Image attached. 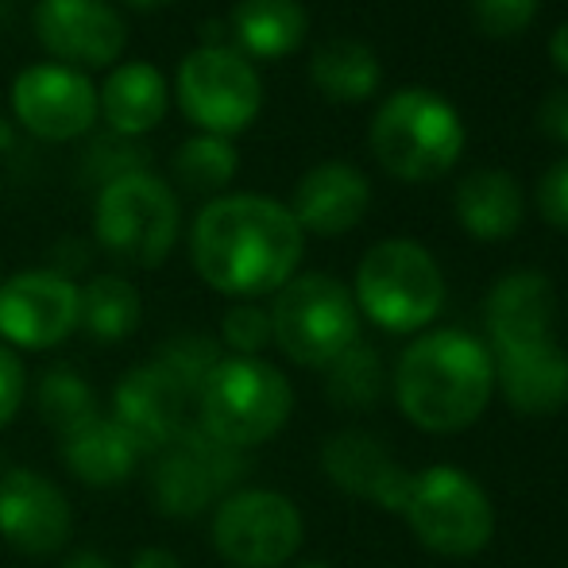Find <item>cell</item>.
Instances as JSON below:
<instances>
[{
	"instance_id": "34",
	"label": "cell",
	"mask_w": 568,
	"mask_h": 568,
	"mask_svg": "<svg viewBox=\"0 0 568 568\" xmlns=\"http://www.w3.org/2000/svg\"><path fill=\"white\" fill-rule=\"evenodd\" d=\"M23 398H28V372H23V359L16 356L8 344H0V429L20 414Z\"/></svg>"
},
{
	"instance_id": "20",
	"label": "cell",
	"mask_w": 568,
	"mask_h": 568,
	"mask_svg": "<svg viewBox=\"0 0 568 568\" xmlns=\"http://www.w3.org/2000/svg\"><path fill=\"white\" fill-rule=\"evenodd\" d=\"M495 390L523 418H554L568 406V352L557 341L491 352Z\"/></svg>"
},
{
	"instance_id": "36",
	"label": "cell",
	"mask_w": 568,
	"mask_h": 568,
	"mask_svg": "<svg viewBox=\"0 0 568 568\" xmlns=\"http://www.w3.org/2000/svg\"><path fill=\"white\" fill-rule=\"evenodd\" d=\"M128 568H182V561H179V554H171L166 546H143Z\"/></svg>"
},
{
	"instance_id": "3",
	"label": "cell",
	"mask_w": 568,
	"mask_h": 568,
	"mask_svg": "<svg viewBox=\"0 0 568 568\" xmlns=\"http://www.w3.org/2000/svg\"><path fill=\"white\" fill-rule=\"evenodd\" d=\"M197 429L229 449L271 442L294 414V387L263 356H225L197 390Z\"/></svg>"
},
{
	"instance_id": "18",
	"label": "cell",
	"mask_w": 568,
	"mask_h": 568,
	"mask_svg": "<svg viewBox=\"0 0 568 568\" xmlns=\"http://www.w3.org/2000/svg\"><path fill=\"white\" fill-rule=\"evenodd\" d=\"M554 322H557L554 283H549V275H541L534 267L507 271L484 302V325H487L491 352L554 341Z\"/></svg>"
},
{
	"instance_id": "11",
	"label": "cell",
	"mask_w": 568,
	"mask_h": 568,
	"mask_svg": "<svg viewBox=\"0 0 568 568\" xmlns=\"http://www.w3.org/2000/svg\"><path fill=\"white\" fill-rule=\"evenodd\" d=\"M182 113L202 132L229 135L244 132L263 105V85L255 67L232 47H197L182 59L174 78Z\"/></svg>"
},
{
	"instance_id": "31",
	"label": "cell",
	"mask_w": 568,
	"mask_h": 568,
	"mask_svg": "<svg viewBox=\"0 0 568 568\" xmlns=\"http://www.w3.org/2000/svg\"><path fill=\"white\" fill-rule=\"evenodd\" d=\"M221 341L232 356H260L271 344V314L255 302H236L221 317Z\"/></svg>"
},
{
	"instance_id": "37",
	"label": "cell",
	"mask_w": 568,
	"mask_h": 568,
	"mask_svg": "<svg viewBox=\"0 0 568 568\" xmlns=\"http://www.w3.org/2000/svg\"><path fill=\"white\" fill-rule=\"evenodd\" d=\"M549 54H554V67L561 70V74H568V20L554 31V39H549Z\"/></svg>"
},
{
	"instance_id": "39",
	"label": "cell",
	"mask_w": 568,
	"mask_h": 568,
	"mask_svg": "<svg viewBox=\"0 0 568 568\" xmlns=\"http://www.w3.org/2000/svg\"><path fill=\"white\" fill-rule=\"evenodd\" d=\"M124 4H132V8H163V4H171V0H124Z\"/></svg>"
},
{
	"instance_id": "32",
	"label": "cell",
	"mask_w": 568,
	"mask_h": 568,
	"mask_svg": "<svg viewBox=\"0 0 568 568\" xmlns=\"http://www.w3.org/2000/svg\"><path fill=\"white\" fill-rule=\"evenodd\" d=\"M538 4L541 0H468L476 28L495 39L523 36L538 16Z\"/></svg>"
},
{
	"instance_id": "35",
	"label": "cell",
	"mask_w": 568,
	"mask_h": 568,
	"mask_svg": "<svg viewBox=\"0 0 568 568\" xmlns=\"http://www.w3.org/2000/svg\"><path fill=\"white\" fill-rule=\"evenodd\" d=\"M538 128L557 143H568V85H557L541 98L538 105Z\"/></svg>"
},
{
	"instance_id": "25",
	"label": "cell",
	"mask_w": 568,
	"mask_h": 568,
	"mask_svg": "<svg viewBox=\"0 0 568 568\" xmlns=\"http://www.w3.org/2000/svg\"><path fill=\"white\" fill-rule=\"evenodd\" d=\"M310 82L333 101H367L383 82L379 54L359 39H325L310 59Z\"/></svg>"
},
{
	"instance_id": "24",
	"label": "cell",
	"mask_w": 568,
	"mask_h": 568,
	"mask_svg": "<svg viewBox=\"0 0 568 568\" xmlns=\"http://www.w3.org/2000/svg\"><path fill=\"white\" fill-rule=\"evenodd\" d=\"M232 36L240 54L252 59H286L302 47L310 31V16L302 0H240L232 8Z\"/></svg>"
},
{
	"instance_id": "15",
	"label": "cell",
	"mask_w": 568,
	"mask_h": 568,
	"mask_svg": "<svg viewBox=\"0 0 568 568\" xmlns=\"http://www.w3.org/2000/svg\"><path fill=\"white\" fill-rule=\"evenodd\" d=\"M36 36L62 67H113L128 47V23L109 0H39Z\"/></svg>"
},
{
	"instance_id": "6",
	"label": "cell",
	"mask_w": 568,
	"mask_h": 568,
	"mask_svg": "<svg viewBox=\"0 0 568 568\" xmlns=\"http://www.w3.org/2000/svg\"><path fill=\"white\" fill-rule=\"evenodd\" d=\"M403 518L414 541L437 557L468 561L495 538V503L471 471L456 464H434L414 471L403 503Z\"/></svg>"
},
{
	"instance_id": "41",
	"label": "cell",
	"mask_w": 568,
	"mask_h": 568,
	"mask_svg": "<svg viewBox=\"0 0 568 568\" xmlns=\"http://www.w3.org/2000/svg\"><path fill=\"white\" fill-rule=\"evenodd\" d=\"M8 143H12V132H8V128L0 124V148H8Z\"/></svg>"
},
{
	"instance_id": "16",
	"label": "cell",
	"mask_w": 568,
	"mask_h": 568,
	"mask_svg": "<svg viewBox=\"0 0 568 568\" xmlns=\"http://www.w3.org/2000/svg\"><path fill=\"white\" fill-rule=\"evenodd\" d=\"M186 390L155 359H148V364L132 367L116 379L109 418L140 445L143 456H155L166 445H174V437L186 429Z\"/></svg>"
},
{
	"instance_id": "38",
	"label": "cell",
	"mask_w": 568,
	"mask_h": 568,
	"mask_svg": "<svg viewBox=\"0 0 568 568\" xmlns=\"http://www.w3.org/2000/svg\"><path fill=\"white\" fill-rule=\"evenodd\" d=\"M62 568H116V565L109 561L105 554H93V549H82V554H70L67 561H62Z\"/></svg>"
},
{
	"instance_id": "23",
	"label": "cell",
	"mask_w": 568,
	"mask_h": 568,
	"mask_svg": "<svg viewBox=\"0 0 568 568\" xmlns=\"http://www.w3.org/2000/svg\"><path fill=\"white\" fill-rule=\"evenodd\" d=\"M98 109L105 124L124 140L151 132L166 116V78L151 62H124L105 78Z\"/></svg>"
},
{
	"instance_id": "14",
	"label": "cell",
	"mask_w": 568,
	"mask_h": 568,
	"mask_svg": "<svg viewBox=\"0 0 568 568\" xmlns=\"http://www.w3.org/2000/svg\"><path fill=\"white\" fill-rule=\"evenodd\" d=\"M74 534V510L54 479L31 468L0 471V538L28 557H54Z\"/></svg>"
},
{
	"instance_id": "10",
	"label": "cell",
	"mask_w": 568,
	"mask_h": 568,
	"mask_svg": "<svg viewBox=\"0 0 568 568\" xmlns=\"http://www.w3.org/2000/svg\"><path fill=\"white\" fill-rule=\"evenodd\" d=\"M244 476V456L240 449L213 442L197 429V422H186L174 445L151 456L148 468V495L151 507L166 518H197L213 507L221 491H232V484Z\"/></svg>"
},
{
	"instance_id": "2",
	"label": "cell",
	"mask_w": 568,
	"mask_h": 568,
	"mask_svg": "<svg viewBox=\"0 0 568 568\" xmlns=\"http://www.w3.org/2000/svg\"><path fill=\"white\" fill-rule=\"evenodd\" d=\"M495 395V359L464 329H429L395 364V403L422 434H460L484 418Z\"/></svg>"
},
{
	"instance_id": "30",
	"label": "cell",
	"mask_w": 568,
	"mask_h": 568,
	"mask_svg": "<svg viewBox=\"0 0 568 568\" xmlns=\"http://www.w3.org/2000/svg\"><path fill=\"white\" fill-rule=\"evenodd\" d=\"M36 403H39V414H43V418L51 422L59 434L74 426V422L98 414L93 387L78 372H70V367H51V372L39 379Z\"/></svg>"
},
{
	"instance_id": "17",
	"label": "cell",
	"mask_w": 568,
	"mask_h": 568,
	"mask_svg": "<svg viewBox=\"0 0 568 568\" xmlns=\"http://www.w3.org/2000/svg\"><path fill=\"white\" fill-rule=\"evenodd\" d=\"M322 468L344 495L372 503L379 510H390V515H403L414 471H406L398 464V456L375 434H367V429L333 434L322 445Z\"/></svg>"
},
{
	"instance_id": "8",
	"label": "cell",
	"mask_w": 568,
	"mask_h": 568,
	"mask_svg": "<svg viewBox=\"0 0 568 568\" xmlns=\"http://www.w3.org/2000/svg\"><path fill=\"white\" fill-rule=\"evenodd\" d=\"M182 210L174 190L151 171L105 182L93 210L98 244L128 267H159L179 244Z\"/></svg>"
},
{
	"instance_id": "4",
	"label": "cell",
	"mask_w": 568,
	"mask_h": 568,
	"mask_svg": "<svg viewBox=\"0 0 568 568\" xmlns=\"http://www.w3.org/2000/svg\"><path fill=\"white\" fill-rule=\"evenodd\" d=\"M372 151L398 182H434L460 159L464 120L449 98L426 85H406L372 116Z\"/></svg>"
},
{
	"instance_id": "19",
	"label": "cell",
	"mask_w": 568,
	"mask_h": 568,
	"mask_svg": "<svg viewBox=\"0 0 568 568\" xmlns=\"http://www.w3.org/2000/svg\"><path fill=\"white\" fill-rule=\"evenodd\" d=\"M372 205V182L359 166L329 159V163L310 166L294 186V197L286 210L294 213L302 232L314 236H344L364 221Z\"/></svg>"
},
{
	"instance_id": "5",
	"label": "cell",
	"mask_w": 568,
	"mask_h": 568,
	"mask_svg": "<svg viewBox=\"0 0 568 568\" xmlns=\"http://www.w3.org/2000/svg\"><path fill=\"white\" fill-rule=\"evenodd\" d=\"M352 298L379 329L422 333L445 306V275L418 240H379L359 260Z\"/></svg>"
},
{
	"instance_id": "1",
	"label": "cell",
	"mask_w": 568,
	"mask_h": 568,
	"mask_svg": "<svg viewBox=\"0 0 568 568\" xmlns=\"http://www.w3.org/2000/svg\"><path fill=\"white\" fill-rule=\"evenodd\" d=\"M306 232L283 202L263 194L213 197L194 217L190 260L205 286L252 302L298 275Z\"/></svg>"
},
{
	"instance_id": "28",
	"label": "cell",
	"mask_w": 568,
	"mask_h": 568,
	"mask_svg": "<svg viewBox=\"0 0 568 568\" xmlns=\"http://www.w3.org/2000/svg\"><path fill=\"white\" fill-rule=\"evenodd\" d=\"M174 179L194 194H217L236 179L240 155L225 135H194L174 151Z\"/></svg>"
},
{
	"instance_id": "33",
	"label": "cell",
	"mask_w": 568,
	"mask_h": 568,
	"mask_svg": "<svg viewBox=\"0 0 568 568\" xmlns=\"http://www.w3.org/2000/svg\"><path fill=\"white\" fill-rule=\"evenodd\" d=\"M534 202H538V213L549 221V225L568 232V155L557 159L549 171H541L538 190H534Z\"/></svg>"
},
{
	"instance_id": "27",
	"label": "cell",
	"mask_w": 568,
	"mask_h": 568,
	"mask_svg": "<svg viewBox=\"0 0 568 568\" xmlns=\"http://www.w3.org/2000/svg\"><path fill=\"white\" fill-rule=\"evenodd\" d=\"M387 390V372H383V356L375 344L356 341L325 367V398L337 410H372Z\"/></svg>"
},
{
	"instance_id": "26",
	"label": "cell",
	"mask_w": 568,
	"mask_h": 568,
	"mask_svg": "<svg viewBox=\"0 0 568 568\" xmlns=\"http://www.w3.org/2000/svg\"><path fill=\"white\" fill-rule=\"evenodd\" d=\"M143 302L124 275H93L78 286V329L98 341H124L140 329Z\"/></svg>"
},
{
	"instance_id": "42",
	"label": "cell",
	"mask_w": 568,
	"mask_h": 568,
	"mask_svg": "<svg viewBox=\"0 0 568 568\" xmlns=\"http://www.w3.org/2000/svg\"><path fill=\"white\" fill-rule=\"evenodd\" d=\"M0 283H4V271H0Z\"/></svg>"
},
{
	"instance_id": "7",
	"label": "cell",
	"mask_w": 568,
	"mask_h": 568,
	"mask_svg": "<svg viewBox=\"0 0 568 568\" xmlns=\"http://www.w3.org/2000/svg\"><path fill=\"white\" fill-rule=\"evenodd\" d=\"M271 341L298 367H329L359 341V310L352 291L333 275H294L271 302Z\"/></svg>"
},
{
	"instance_id": "29",
	"label": "cell",
	"mask_w": 568,
	"mask_h": 568,
	"mask_svg": "<svg viewBox=\"0 0 568 568\" xmlns=\"http://www.w3.org/2000/svg\"><path fill=\"white\" fill-rule=\"evenodd\" d=\"M221 359H225L221 341L205 337V333H179V337H171L163 348L155 352V364L163 367V372L171 375L182 390H186L190 403L197 398L202 383L210 379V372L221 364Z\"/></svg>"
},
{
	"instance_id": "40",
	"label": "cell",
	"mask_w": 568,
	"mask_h": 568,
	"mask_svg": "<svg viewBox=\"0 0 568 568\" xmlns=\"http://www.w3.org/2000/svg\"><path fill=\"white\" fill-rule=\"evenodd\" d=\"M294 568H333L329 561H302V565H294Z\"/></svg>"
},
{
	"instance_id": "12",
	"label": "cell",
	"mask_w": 568,
	"mask_h": 568,
	"mask_svg": "<svg viewBox=\"0 0 568 568\" xmlns=\"http://www.w3.org/2000/svg\"><path fill=\"white\" fill-rule=\"evenodd\" d=\"M78 329V283L54 267L16 271L0 283V344L43 352Z\"/></svg>"
},
{
	"instance_id": "13",
	"label": "cell",
	"mask_w": 568,
	"mask_h": 568,
	"mask_svg": "<svg viewBox=\"0 0 568 568\" xmlns=\"http://www.w3.org/2000/svg\"><path fill=\"white\" fill-rule=\"evenodd\" d=\"M12 113L36 140H78L98 120V90L82 70L62 67V62H39L16 74Z\"/></svg>"
},
{
	"instance_id": "21",
	"label": "cell",
	"mask_w": 568,
	"mask_h": 568,
	"mask_svg": "<svg viewBox=\"0 0 568 568\" xmlns=\"http://www.w3.org/2000/svg\"><path fill=\"white\" fill-rule=\"evenodd\" d=\"M59 460L90 487H116L140 468L143 453L109 414H90L59 434Z\"/></svg>"
},
{
	"instance_id": "9",
	"label": "cell",
	"mask_w": 568,
	"mask_h": 568,
	"mask_svg": "<svg viewBox=\"0 0 568 568\" xmlns=\"http://www.w3.org/2000/svg\"><path fill=\"white\" fill-rule=\"evenodd\" d=\"M306 541V518L275 487H232L213 510V549L229 568H283Z\"/></svg>"
},
{
	"instance_id": "22",
	"label": "cell",
	"mask_w": 568,
	"mask_h": 568,
	"mask_svg": "<svg viewBox=\"0 0 568 568\" xmlns=\"http://www.w3.org/2000/svg\"><path fill=\"white\" fill-rule=\"evenodd\" d=\"M453 210L468 236L495 244V240H507L523 229V186L503 166H479V171L460 179V186L453 194Z\"/></svg>"
}]
</instances>
